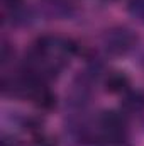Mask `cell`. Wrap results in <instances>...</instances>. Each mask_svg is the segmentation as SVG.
I'll use <instances>...</instances> for the list:
<instances>
[{
  "mask_svg": "<svg viewBox=\"0 0 144 146\" xmlns=\"http://www.w3.org/2000/svg\"><path fill=\"white\" fill-rule=\"evenodd\" d=\"M29 100L41 110H51L54 106H56V95L48 88V83L37 85L36 90L32 92V95H31Z\"/></svg>",
  "mask_w": 144,
  "mask_h": 146,
  "instance_id": "obj_4",
  "label": "cell"
},
{
  "mask_svg": "<svg viewBox=\"0 0 144 146\" xmlns=\"http://www.w3.org/2000/svg\"><path fill=\"white\" fill-rule=\"evenodd\" d=\"M105 2H114V0H105Z\"/></svg>",
  "mask_w": 144,
  "mask_h": 146,
  "instance_id": "obj_12",
  "label": "cell"
},
{
  "mask_svg": "<svg viewBox=\"0 0 144 146\" xmlns=\"http://www.w3.org/2000/svg\"><path fill=\"white\" fill-rule=\"evenodd\" d=\"M104 87L108 94H126L131 87V78L124 72H112L105 76Z\"/></svg>",
  "mask_w": 144,
  "mask_h": 146,
  "instance_id": "obj_5",
  "label": "cell"
},
{
  "mask_svg": "<svg viewBox=\"0 0 144 146\" xmlns=\"http://www.w3.org/2000/svg\"><path fill=\"white\" fill-rule=\"evenodd\" d=\"M120 110L126 115H134L144 112V92L143 90H127L122 94Z\"/></svg>",
  "mask_w": 144,
  "mask_h": 146,
  "instance_id": "obj_3",
  "label": "cell"
},
{
  "mask_svg": "<svg viewBox=\"0 0 144 146\" xmlns=\"http://www.w3.org/2000/svg\"><path fill=\"white\" fill-rule=\"evenodd\" d=\"M32 146H56V141L51 139V138H48V136H39Z\"/></svg>",
  "mask_w": 144,
  "mask_h": 146,
  "instance_id": "obj_9",
  "label": "cell"
},
{
  "mask_svg": "<svg viewBox=\"0 0 144 146\" xmlns=\"http://www.w3.org/2000/svg\"><path fill=\"white\" fill-rule=\"evenodd\" d=\"M0 60H2V65H7L10 60H14V49H12V46H10L7 41H3V42H2Z\"/></svg>",
  "mask_w": 144,
  "mask_h": 146,
  "instance_id": "obj_8",
  "label": "cell"
},
{
  "mask_svg": "<svg viewBox=\"0 0 144 146\" xmlns=\"http://www.w3.org/2000/svg\"><path fill=\"white\" fill-rule=\"evenodd\" d=\"M137 63H139V66L144 70V48H141L139 53H137Z\"/></svg>",
  "mask_w": 144,
  "mask_h": 146,
  "instance_id": "obj_11",
  "label": "cell"
},
{
  "mask_svg": "<svg viewBox=\"0 0 144 146\" xmlns=\"http://www.w3.org/2000/svg\"><path fill=\"white\" fill-rule=\"evenodd\" d=\"M102 44L110 56H124L136 49L137 36L132 29L126 26H114L104 33Z\"/></svg>",
  "mask_w": 144,
  "mask_h": 146,
  "instance_id": "obj_1",
  "label": "cell"
},
{
  "mask_svg": "<svg viewBox=\"0 0 144 146\" xmlns=\"http://www.w3.org/2000/svg\"><path fill=\"white\" fill-rule=\"evenodd\" d=\"M9 10V22L15 27H22V26H29L34 21V12L29 7L24 5H17L14 9H7Z\"/></svg>",
  "mask_w": 144,
  "mask_h": 146,
  "instance_id": "obj_6",
  "label": "cell"
},
{
  "mask_svg": "<svg viewBox=\"0 0 144 146\" xmlns=\"http://www.w3.org/2000/svg\"><path fill=\"white\" fill-rule=\"evenodd\" d=\"M5 2V7L7 9H14L17 5H22V0H3Z\"/></svg>",
  "mask_w": 144,
  "mask_h": 146,
  "instance_id": "obj_10",
  "label": "cell"
},
{
  "mask_svg": "<svg viewBox=\"0 0 144 146\" xmlns=\"http://www.w3.org/2000/svg\"><path fill=\"white\" fill-rule=\"evenodd\" d=\"M127 12L131 17L144 24V0H127Z\"/></svg>",
  "mask_w": 144,
  "mask_h": 146,
  "instance_id": "obj_7",
  "label": "cell"
},
{
  "mask_svg": "<svg viewBox=\"0 0 144 146\" xmlns=\"http://www.w3.org/2000/svg\"><path fill=\"white\" fill-rule=\"evenodd\" d=\"M98 139L127 138V115L122 110H104L97 119Z\"/></svg>",
  "mask_w": 144,
  "mask_h": 146,
  "instance_id": "obj_2",
  "label": "cell"
}]
</instances>
